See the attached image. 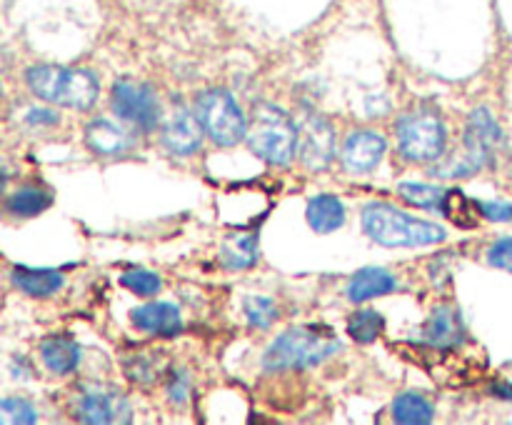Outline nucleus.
<instances>
[{
	"mask_svg": "<svg viewBox=\"0 0 512 425\" xmlns=\"http://www.w3.org/2000/svg\"><path fill=\"white\" fill-rule=\"evenodd\" d=\"M363 230L385 248H425L448 238L445 228L433 220H420L390 203H368L363 210Z\"/></svg>",
	"mask_w": 512,
	"mask_h": 425,
	"instance_id": "1",
	"label": "nucleus"
},
{
	"mask_svg": "<svg viewBox=\"0 0 512 425\" xmlns=\"http://www.w3.org/2000/svg\"><path fill=\"white\" fill-rule=\"evenodd\" d=\"M503 148L505 135L495 115L488 108H475L470 113L468 125H465L463 153L430 168V175H435V178H465V175H473L493 165Z\"/></svg>",
	"mask_w": 512,
	"mask_h": 425,
	"instance_id": "2",
	"label": "nucleus"
},
{
	"mask_svg": "<svg viewBox=\"0 0 512 425\" xmlns=\"http://www.w3.org/2000/svg\"><path fill=\"white\" fill-rule=\"evenodd\" d=\"M25 80L35 98L60 108L88 110L93 108L100 93L98 78L90 70L68 68V65H33L25 73Z\"/></svg>",
	"mask_w": 512,
	"mask_h": 425,
	"instance_id": "3",
	"label": "nucleus"
},
{
	"mask_svg": "<svg viewBox=\"0 0 512 425\" xmlns=\"http://www.w3.org/2000/svg\"><path fill=\"white\" fill-rule=\"evenodd\" d=\"M340 350H343V343L330 330L320 333L315 328H293L285 330L268 345L263 355V368L270 373L315 368Z\"/></svg>",
	"mask_w": 512,
	"mask_h": 425,
	"instance_id": "4",
	"label": "nucleus"
},
{
	"mask_svg": "<svg viewBox=\"0 0 512 425\" xmlns=\"http://www.w3.org/2000/svg\"><path fill=\"white\" fill-rule=\"evenodd\" d=\"M245 140L260 160L280 168L298 155V123L280 105L258 103Z\"/></svg>",
	"mask_w": 512,
	"mask_h": 425,
	"instance_id": "5",
	"label": "nucleus"
},
{
	"mask_svg": "<svg viewBox=\"0 0 512 425\" xmlns=\"http://www.w3.org/2000/svg\"><path fill=\"white\" fill-rule=\"evenodd\" d=\"M195 115L203 125L205 135L220 148H233L240 140L248 138L250 120L233 98V93L223 88H210L195 98Z\"/></svg>",
	"mask_w": 512,
	"mask_h": 425,
	"instance_id": "6",
	"label": "nucleus"
},
{
	"mask_svg": "<svg viewBox=\"0 0 512 425\" xmlns=\"http://www.w3.org/2000/svg\"><path fill=\"white\" fill-rule=\"evenodd\" d=\"M398 148L410 163H435L445 153V123L435 110L415 108L395 123Z\"/></svg>",
	"mask_w": 512,
	"mask_h": 425,
	"instance_id": "7",
	"label": "nucleus"
},
{
	"mask_svg": "<svg viewBox=\"0 0 512 425\" xmlns=\"http://www.w3.org/2000/svg\"><path fill=\"white\" fill-rule=\"evenodd\" d=\"M110 105H113L115 115L133 123L135 128L145 130V133L158 128L160 115H163L158 93L148 83H138V80L130 78L115 80Z\"/></svg>",
	"mask_w": 512,
	"mask_h": 425,
	"instance_id": "8",
	"label": "nucleus"
},
{
	"mask_svg": "<svg viewBox=\"0 0 512 425\" xmlns=\"http://www.w3.org/2000/svg\"><path fill=\"white\" fill-rule=\"evenodd\" d=\"M298 123V155L305 168L325 170L335 158V130L325 115L305 108Z\"/></svg>",
	"mask_w": 512,
	"mask_h": 425,
	"instance_id": "9",
	"label": "nucleus"
},
{
	"mask_svg": "<svg viewBox=\"0 0 512 425\" xmlns=\"http://www.w3.org/2000/svg\"><path fill=\"white\" fill-rule=\"evenodd\" d=\"M75 420L90 425L105 423H130L133 408L130 400L110 385H85L75 403Z\"/></svg>",
	"mask_w": 512,
	"mask_h": 425,
	"instance_id": "10",
	"label": "nucleus"
},
{
	"mask_svg": "<svg viewBox=\"0 0 512 425\" xmlns=\"http://www.w3.org/2000/svg\"><path fill=\"white\" fill-rule=\"evenodd\" d=\"M163 145L175 155H193L203 143V125H200L198 115L188 110L185 105L175 103L168 118L163 123Z\"/></svg>",
	"mask_w": 512,
	"mask_h": 425,
	"instance_id": "11",
	"label": "nucleus"
},
{
	"mask_svg": "<svg viewBox=\"0 0 512 425\" xmlns=\"http://www.w3.org/2000/svg\"><path fill=\"white\" fill-rule=\"evenodd\" d=\"M420 340L433 350H455L465 343V323L460 310L440 305L420 328Z\"/></svg>",
	"mask_w": 512,
	"mask_h": 425,
	"instance_id": "12",
	"label": "nucleus"
},
{
	"mask_svg": "<svg viewBox=\"0 0 512 425\" xmlns=\"http://www.w3.org/2000/svg\"><path fill=\"white\" fill-rule=\"evenodd\" d=\"M388 143L375 130H355L343 145V165L350 173H370L385 158Z\"/></svg>",
	"mask_w": 512,
	"mask_h": 425,
	"instance_id": "13",
	"label": "nucleus"
},
{
	"mask_svg": "<svg viewBox=\"0 0 512 425\" xmlns=\"http://www.w3.org/2000/svg\"><path fill=\"white\" fill-rule=\"evenodd\" d=\"M130 320L138 330L153 335H163V338H173V335L183 333V313L175 303L168 300H153V303H145L140 308H133Z\"/></svg>",
	"mask_w": 512,
	"mask_h": 425,
	"instance_id": "14",
	"label": "nucleus"
},
{
	"mask_svg": "<svg viewBox=\"0 0 512 425\" xmlns=\"http://www.w3.org/2000/svg\"><path fill=\"white\" fill-rule=\"evenodd\" d=\"M398 290V278L385 268H363L350 278L348 300L350 303H368L373 298H383Z\"/></svg>",
	"mask_w": 512,
	"mask_h": 425,
	"instance_id": "15",
	"label": "nucleus"
},
{
	"mask_svg": "<svg viewBox=\"0 0 512 425\" xmlns=\"http://www.w3.org/2000/svg\"><path fill=\"white\" fill-rule=\"evenodd\" d=\"M260 258L258 235L248 233V230H238V233H228L220 243L218 260L225 270H245L253 268Z\"/></svg>",
	"mask_w": 512,
	"mask_h": 425,
	"instance_id": "16",
	"label": "nucleus"
},
{
	"mask_svg": "<svg viewBox=\"0 0 512 425\" xmlns=\"http://www.w3.org/2000/svg\"><path fill=\"white\" fill-rule=\"evenodd\" d=\"M10 280H13L20 293L30 295V298H48V295L58 293L65 285V275L60 270L25 268V265H15Z\"/></svg>",
	"mask_w": 512,
	"mask_h": 425,
	"instance_id": "17",
	"label": "nucleus"
},
{
	"mask_svg": "<svg viewBox=\"0 0 512 425\" xmlns=\"http://www.w3.org/2000/svg\"><path fill=\"white\" fill-rule=\"evenodd\" d=\"M85 143L98 155H120L133 145L130 135L108 118H95L85 128Z\"/></svg>",
	"mask_w": 512,
	"mask_h": 425,
	"instance_id": "18",
	"label": "nucleus"
},
{
	"mask_svg": "<svg viewBox=\"0 0 512 425\" xmlns=\"http://www.w3.org/2000/svg\"><path fill=\"white\" fill-rule=\"evenodd\" d=\"M80 355H83L80 345L65 335H50L40 343V358H43L45 368L55 375L73 373L80 363Z\"/></svg>",
	"mask_w": 512,
	"mask_h": 425,
	"instance_id": "19",
	"label": "nucleus"
},
{
	"mask_svg": "<svg viewBox=\"0 0 512 425\" xmlns=\"http://www.w3.org/2000/svg\"><path fill=\"white\" fill-rule=\"evenodd\" d=\"M305 218H308V225L315 233H333V230L345 225V205L330 193L315 195V198H310Z\"/></svg>",
	"mask_w": 512,
	"mask_h": 425,
	"instance_id": "20",
	"label": "nucleus"
},
{
	"mask_svg": "<svg viewBox=\"0 0 512 425\" xmlns=\"http://www.w3.org/2000/svg\"><path fill=\"white\" fill-rule=\"evenodd\" d=\"M53 205V193L43 185H20L5 200V210L13 218H33Z\"/></svg>",
	"mask_w": 512,
	"mask_h": 425,
	"instance_id": "21",
	"label": "nucleus"
},
{
	"mask_svg": "<svg viewBox=\"0 0 512 425\" xmlns=\"http://www.w3.org/2000/svg\"><path fill=\"white\" fill-rule=\"evenodd\" d=\"M435 408L423 393H400L398 398L393 400V420L395 423L405 425H428L433 423Z\"/></svg>",
	"mask_w": 512,
	"mask_h": 425,
	"instance_id": "22",
	"label": "nucleus"
},
{
	"mask_svg": "<svg viewBox=\"0 0 512 425\" xmlns=\"http://www.w3.org/2000/svg\"><path fill=\"white\" fill-rule=\"evenodd\" d=\"M440 210H443V215L450 220V223L458 225V228L463 230L475 228V225H478V218H483L478 210V200H470L468 195H465V190L460 188L445 190V198L443 203H440Z\"/></svg>",
	"mask_w": 512,
	"mask_h": 425,
	"instance_id": "23",
	"label": "nucleus"
},
{
	"mask_svg": "<svg viewBox=\"0 0 512 425\" xmlns=\"http://www.w3.org/2000/svg\"><path fill=\"white\" fill-rule=\"evenodd\" d=\"M385 330V318L373 308L358 310V313L350 315L348 320V333L355 343L368 345L373 340H378Z\"/></svg>",
	"mask_w": 512,
	"mask_h": 425,
	"instance_id": "24",
	"label": "nucleus"
},
{
	"mask_svg": "<svg viewBox=\"0 0 512 425\" xmlns=\"http://www.w3.org/2000/svg\"><path fill=\"white\" fill-rule=\"evenodd\" d=\"M243 313L248 318L250 328L268 330L275 323V318H278V305L268 295H248L243 300Z\"/></svg>",
	"mask_w": 512,
	"mask_h": 425,
	"instance_id": "25",
	"label": "nucleus"
},
{
	"mask_svg": "<svg viewBox=\"0 0 512 425\" xmlns=\"http://www.w3.org/2000/svg\"><path fill=\"white\" fill-rule=\"evenodd\" d=\"M398 193L405 203L415 208H440L445 198V190L430 183H400Z\"/></svg>",
	"mask_w": 512,
	"mask_h": 425,
	"instance_id": "26",
	"label": "nucleus"
},
{
	"mask_svg": "<svg viewBox=\"0 0 512 425\" xmlns=\"http://www.w3.org/2000/svg\"><path fill=\"white\" fill-rule=\"evenodd\" d=\"M120 285L135 295L153 298V295L160 293V288H163V280H160L158 273H153V270L148 268H128L120 275Z\"/></svg>",
	"mask_w": 512,
	"mask_h": 425,
	"instance_id": "27",
	"label": "nucleus"
},
{
	"mask_svg": "<svg viewBox=\"0 0 512 425\" xmlns=\"http://www.w3.org/2000/svg\"><path fill=\"white\" fill-rule=\"evenodd\" d=\"M125 375H128L133 383L150 385L153 380H158V375H160L158 355L138 353V355H133V358H128L125 360Z\"/></svg>",
	"mask_w": 512,
	"mask_h": 425,
	"instance_id": "28",
	"label": "nucleus"
},
{
	"mask_svg": "<svg viewBox=\"0 0 512 425\" xmlns=\"http://www.w3.org/2000/svg\"><path fill=\"white\" fill-rule=\"evenodd\" d=\"M0 413H3V423H35L38 413H35V405L25 398H3L0 403Z\"/></svg>",
	"mask_w": 512,
	"mask_h": 425,
	"instance_id": "29",
	"label": "nucleus"
},
{
	"mask_svg": "<svg viewBox=\"0 0 512 425\" xmlns=\"http://www.w3.org/2000/svg\"><path fill=\"white\" fill-rule=\"evenodd\" d=\"M488 263L493 268L505 270V273H512V235H505V238H498L488 248Z\"/></svg>",
	"mask_w": 512,
	"mask_h": 425,
	"instance_id": "30",
	"label": "nucleus"
},
{
	"mask_svg": "<svg viewBox=\"0 0 512 425\" xmlns=\"http://www.w3.org/2000/svg\"><path fill=\"white\" fill-rule=\"evenodd\" d=\"M478 210L485 220H493V223H510L512 220V203L508 200H478Z\"/></svg>",
	"mask_w": 512,
	"mask_h": 425,
	"instance_id": "31",
	"label": "nucleus"
},
{
	"mask_svg": "<svg viewBox=\"0 0 512 425\" xmlns=\"http://www.w3.org/2000/svg\"><path fill=\"white\" fill-rule=\"evenodd\" d=\"M168 398L173 400L175 405H183L190 395V378L185 370H170L168 375Z\"/></svg>",
	"mask_w": 512,
	"mask_h": 425,
	"instance_id": "32",
	"label": "nucleus"
},
{
	"mask_svg": "<svg viewBox=\"0 0 512 425\" xmlns=\"http://www.w3.org/2000/svg\"><path fill=\"white\" fill-rule=\"evenodd\" d=\"M28 123L30 125H58L60 115L53 113V110H48V108H33V110H28Z\"/></svg>",
	"mask_w": 512,
	"mask_h": 425,
	"instance_id": "33",
	"label": "nucleus"
},
{
	"mask_svg": "<svg viewBox=\"0 0 512 425\" xmlns=\"http://www.w3.org/2000/svg\"><path fill=\"white\" fill-rule=\"evenodd\" d=\"M490 395H495V398L500 400H512V383H508V380L493 383L490 385Z\"/></svg>",
	"mask_w": 512,
	"mask_h": 425,
	"instance_id": "34",
	"label": "nucleus"
}]
</instances>
